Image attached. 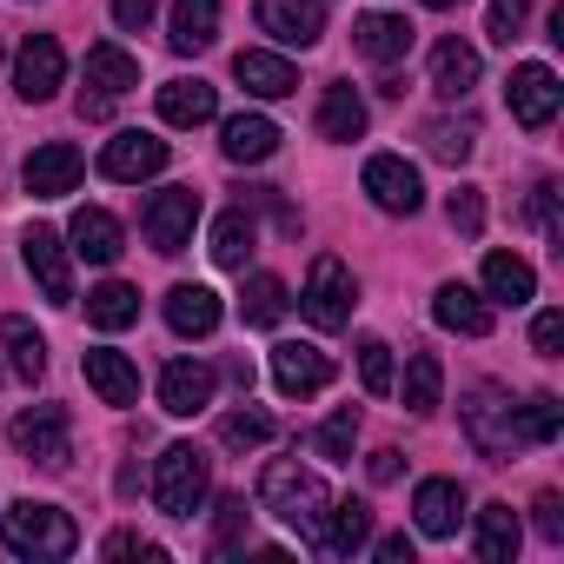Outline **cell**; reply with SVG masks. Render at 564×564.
<instances>
[{
	"label": "cell",
	"instance_id": "cell-5",
	"mask_svg": "<svg viewBox=\"0 0 564 564\" xmlns=\"http://www.w3.org/2000/svg\"><path fill=\"white\" fill-rule=\"evenodd\" d=\"M352 306H359V286H352V265L339 252H319L313 272H306V293H300V313L319 326V333H339L352 326Z\"/></svg>",
	"mask_w": 564,
	"mask_h": 564
},
{
	"label": "cell",
	"instance_id": "cell-9",
	"mask_svg": "<svg viewBox=\"0 0 564 564\" xmlns=\"http://www.w3.org/2000/svg\"><path fill=\"white\" fill-rule=\"evenodd\" d=\"M21 259L34 272V286L54 300V306H74V265H67V239L54 226H28L21 232Z\"/></svg>",
	"mask_w": 564,
	"mask_h": 564
},
{
	"label": "cell",
	"instance_id": "cell-45",
	"mask_svg": "<svg viewBox=\"0 0 564 564\" xmlns=\"http://www.w3.org/2000/svg\"><path fill=\"white\" fill-rule=\"evenodd\" d=\"M524 21H531V0H491V21H485V34H491L498 47H511V41L524 34Z\"/></svg>",
	"mask_w": 564,
	"mask_h": 564
},
{
	"label": "cell",
	"instance_id": "cell-33",
	"mask_svg": "<svg viewBox=\"0 0 564 564\" xmlns=\"http://www.w3.org/2000/svg\"><path fill=\"white\" fill-rule=\"evenodd\" d=\"M319 133H326V140H359V133H366V100L333 80V87L319 94Z\"/></svg>",
	"mask_w": 564,
	"mask_h": 564
},
{
	"label": "cell",
	"instance_id": "cell-17",
	"mask_svg": "<svg viewBox=\"0 0 564 564\" xmlns=\"http://www.w3.org/2000/svg\"><path fill=\"white\" fill-rule=\"evenodd\" d=\"M67 239H74L67 252H74V259H87V265H113V259L127 252V246H120L127 232H120V219H113L107 206H80V213L67 219Z\"/></svg>",
	"mask_w": 564,
	"mask_h": 564
},
{
	"label": "cell",
	"instance_id": "cell-1",
	"mask_svg": "<svg viewBox=\"0 0 564 564\" xmlns=\"http://www.w3.org/2000/svg\"><path fill=\"white\" fill-rule=\"evenodd\" d=\"M259 505H265L279 524H293L306 544L319 538V524H326V511H333L326 478H319V471H306L300 458H272V465L259 471Z\"/></svg>",
	"mask_w": 564,
	"mask_h": 564
},
{
	"label": "cell",
	"instance_id": "cell-28",
	"mask_svg": "<svg viewBox=\"0 0 564 564\" xmlns=\"http://www.w3.org/2000/svg\"><path fill=\"white\" fill-rule=\"evenodd\" d=\"M219 113V94L206 80H166L160 87V120L166 127H206Z\"/></svg>",
	"mask_w": 564,
	"mask_h": 564
},
{
	"label": "cell",
	"instance_id": "cell-10",
	"mask_svg": "<svg viewBox=\"0 0 564 564\" xmlns=\"http://www.w3.org/2000/svg\"><path fill=\"white\" fill-rule=\"evenodd\" d=\"M366 193L379 213H419L425 206V180L405 153H372L366 160Z\"/></svg>",
	"mask_w": 564,
	"mask_h": 564
},
{
	"label": "cell",
	"instance_id": "cell-8",
	"mask_svg": "<svg viewBox=\"0 0 564 564\" xmlns=\"http://www.w3.org/2000/svg\"><path fill=\"white\" fill-rule=\"evenodd\" d=\"M557 100H564V87H557V74H551L544 61L511 67V80H505V107H511V120H518V127L544 133V127L557 120Z\"/></svg>",
	"mask_w": 564,
	"mask_h": 564
},
{
	"label": "cell",
	"instance_id": "cell-38",
	"mask_svg": "<svg viewBox=\"0 0 564 564\" xmlns=\"http://www.w3.org/2000/svg\"><path fill=\"white\" fill-rule=\"evenodd\" d=\"M518 425H524L531 445H551V438L564 432V405H557V392H531V399L518 405Z\"/></svg>",
	"mask_w": 564,
	"mask_h": 564
},
{
	"label": "cell",
	"instance_id": "cell-31",
	"mask_svg": "<svg viewBox=\"0 0 564 564\" xmlns=\"http://www.w3.org/2000/svg\"><path fill=\"white\" fill-rule=\"evenodd\" d=\"M252 246H259V226H252V213H246V206H232V213H219V219H213V259H219L226 272H246Z\"/></svg>",
	"mask_w": 564,
	"mask_h": 564
},
{
	"label": "cell",
	"instance_id": "cell-49",
	"mask_svg": "<svg viewBox=\"0 0 564 564\" xmlns=\"http://www.w3.org/2000/svg\"><path fill=\"white\" fill-rule=\"evenodd\" d=\"M153 14H160V0H113V21H120L127 34H147Z\"/></svg>",
	"mask_w": 564,
	"mask_h": 564
},
{
	"label": "cell",
	"instance_id": "cell-46",
	"mask_svg": "<svg viewBox=\"0 0 564 564\" xmlns=\"http://www.w3.org/2000/svg\"><path fill=\"white\" fill-rule=\"evenodd\" d=\"M246 524H252L246 498H219V518H213V551H232V544L246 538Z\"/></svg>",
	"mask_w": 564,
	"mask_h": 564
},
{
	"label": "cell",
	"instance_id": "cell-32",
	"mask_svg": "<svg viewBox=\"0 0 564 564\" xmlns=\"http://www.w3.org/2000/svg\"><path fill=\"white\" fill-rule=\"evenodd\" d=\"M87 319H94L100 333H127V326L140 319V293L127 286V279H107V286L87 293Z\"/></svg>",
	"mask_w": 564,
	"mask_h": 564
},
{
	"label": "cell",
	"instance_id": "cell-44",
	"mask_svg": "<svg viewBox=\"0 0 564 564\" xmlns=\"http://www.w3.org/2000/svg\"><path fill=\"white\" fill-rule=\"evenodd\" d=\"M445 219H452L465 239H478V232H485V193H478V186H458V193L445 199Z\"/></svg>",
	"mask_w": 564,
	"mask_h": 564
},
{
	"label": "cell",
	"instance_id": "cell-18",
	"mask_svg": "<svg viewBox=\"0 0 564 564\" xmlns=\"http://www.w3.org/2000/svg\"><path fill=\"white\" fill-rule=\"evenodd\" d=\"M412 518H419L425 538H452L458 518H465V485H458V478H425V485L412 491Z\"/></svg>",
	"mask_w": 564,
	"mask_h": 564
},
{
	"label": "cell",
	"instance_id": "cell-36",
	"mask_svg": "<svg viewBox=\"0 0 564 564\" xmlns=\"http://www.w3.org/2000/svg\"><path fill=\"white\" fill-rule=\"evenodd\" d=\"M239 313H246V326H279L286 319V286L272 272H252L246 293H239Z\"/></svg>",
	"mask_w": 564,
	"mask_h": 564
},
{
	"label": "cell",
	"instance_id": "cell-7",
	"mask_svg": "<svg viewBox=\"0 0 564 564\" xmlns=\"http://www.w3.org/2000/svg\"><path fill=\"white\" fill-rule=\"evenodd\" d=\"M193 226H199V193L193 186H166L140 213V232H147L153 252H186L193 246Z\"/></svg>",
	"mask_w": 564,
	"mask_h": 564
},
{
	"label": "cell",
	"instance_id": "cell-39",
	"mask_svg": "<svg viewBox=\"0 0 564 564\" xmlns=\"http://www.w3.org/2000/svg\"><path fill=\"white\" fill-rule=\"evenodd\" d=\"M425 140H432V153H438L445 166H465L471 147H478V127H471V120H432Z\"/></svg>",
	"mask_w": 564,
	"mask_h": 564
},
{
	"label": "cell",
	"instance_id": "cell-47",
	"mask_svg": "<svg viewBox=\"0 0 564 564\" xmlns=\"http://www.w3.org/2000/svg\"><path fill=\"white\" fill-rule=\"evenodd\" d=\"M557 346H564V313L551 306V313L531 319V352H538V359H557Z\"/></svg>",
	"mask_w": 564,
	"mask_h": 564
},
{
	"label": "cell",
	"instance_id": "cell-52",
	"mask_svg": "<svg viewBox=\"0 0 564 564\" xmlns=\"http://www.w3.org/2000/svg\"><path fill=\"white\" fill-rule=\"evenodd\" d=\"M379 564H412V538H405V531L379 538Z\"/></svg>",
	"mask_w": 564,
	"mask_h": 564
},
{
	"label": "cell",
	"instance_id": "cell-24",
	"mask_svg": "<svg viewBox=\"0 0 564 564\" xmlns=\"http://www.w3.org/2000/svg\"><path fill=\"white\" fill-rule=\"evenodd\" d=\"M80 366H87V386H94L107 405H133V399H140V366H133L127 352H107V346H94Z\"/></svg>",
	"mask_w": 564,
	"mask_h": 564
},
{
	"label": "cell",
	"instance_id": "cell-21",
	"mask_svg": "<svg viewBox=\"0 0 564 564\" xmlns=\"http://www.w3.org/2000/svg\"><path fill=\"white\" fill-rule=\"evenodd\" d=\"M219 153H226L232 166H259V160L279 153V127H272L265 113H232V120L219 127Z\"/></svg>",
	"mask_w": 564,
	"mask_h": 564
},
{
	"label": "cell",
	"instance_id": "cell-23",
	"mask_svg": "<svg viewBox=\"0 0 564 564\" xmlns=\"http://www.w3.org/2000/svg\"><path fill=\"white\" fill-rule=\"evenodd\" d=\"M432 319H438L445 333H465V339H485V333H491V306H485L471 286H458V279H445V286H438Z\"/></svg>",
	"mask_w": 564,
	"mask_h": 564
},
{
	"label": "cell",
	"instance_id": "cell-54",
	"mask_svg": "<svg viewBox=\"0 0 564 564\" xmlns=\"http://www.w3.org/2000/svg\"><path fill=\"white\" fill-rule=\"evenodd\" d=\"M425 8H438V14H445V8H458V0H425Z\"/></svg>",
	"mask_w": 564,
	"mask_h": 564
},
{
	"label": "cell",
	"instance_id": "cell-27",
	"mask_svg": "<svg viewBox=\"0 0 564 564\" xmlns=\"http://www.w3.org/2000/svg\"><path fill=\"white\" fill-rule=\"evenodd\" d=\"M166 326H173L180 339H206V333L219 326V293H213V286H173V293H166Z\"/></svg>",
	"mask_w": 564,
	"mask_h": 564
},
{
	"label": "cell",
	"instance_id": "cell-13",
	"mask_svg": "<svg viewBox=\"0 0 564 564\" xmlns=\"http://www.w3.org/2000/svg\"><path fill=\"white\" fill-rule=\"evenodd\" d=\"M61 80H67V54H61V41H54V34H28V47H21V61H14V94L41 107V100L61 94Z\"/></svg>",
	"mask_w": 564,
	"mask_h": 564
},
{
	"label": "cell",
	"instance_id": "cell-29",
	"mask_svg": "<svg viewBox=\"0 0 564 564\" xmlns=\"http://www.w3.org/2000/svg\"><path fill=\"white\" fill-rule=\"evenodd\" d=\"M485 293H491L498 306H524V300H538V272H531V259H518V252H491V259H485Z\"/></svg>",
	"mask_w": 564,
	"mask_h": 564
},
{
	"label": "cell",
	"instance_id": "cell-12",
	"mask_svg": "<svg viewBox=\"0 0 564 564\" xmlns=\"http://www.w3.org/2000/svg\"><path fill=\"white\" fill-rule=\"evenodd\" d=\"M272 386L286 392V399H313L333 386V359L319 346H300V339H279L272 346Z\"/></svg>",
	"mask_w": 564,
	"mask_h": 564
},
{
	"label": "cell",
	"instance_id": "cell-43",
	"mask_svg": "<svg viewBox=\"0 0 564 564\" xmlns=\"http://www.w3.org/2000/svg\"><path fill=\"white\" fill-rule=\"evenodd\" d=\"M531 219H538V232L564 252V219H557V180H538L531 186Z\"/></svg>",
	"mask_w": 564,
	"mask_h": 564
},
{
	"label": "cell",
	"instance_id": "cell-25",
	"mask_svg": "<svg viewBox=\"0 0 564 564\" xmlns=\"http://www.w3.org/2000/svg\"><path fill=\"white\" fill-rule=\"evenodd\" d=\"M219 41V0H180L166 21V47L173 54H206Z\"/></svg>",
	"mask_w": 564,
	"mask_h": 564
},
{
	"label": "cell",
	"instance_id": "cell-48",
	"mask_svg": "<svg viewBox=\"0 0 564 564\" xmlns=\"http://www.w3.org/2000/svg\"><path fill=\"white\" fill-rule=\"evenodd\" d=\"M531 511H538V538H544V544H564V498H557V491H538Z\"/></svg>",
	"mask_w": 564,
	"mask_h": 564
},
{
	"label": "cell",
	"instance_id": "cell-4",
	"mask_svg": "<svg viewBox=\"0 0 564 564\" xmlns=\"http://www.w3.org/2000/svg\"><path fill=\"white\" fill-rule=\"evenodd\" d=\"M213 491V471H206V452L199 445H166L160 465H153V505L166 518H193Z\"/></svg>",
	"mask_w": 564,
	"mask_h": 564
},
{
	"label": "cell",
	"instance_id": "cell-50",
	"mask_svg": "<svg viewBox=\"0 0 564 564\" xmlns=\"http://www.w3.org/2000/svg\"><path fill=\"white\" fill-rule=\"evenodd\" d=\"M100 551H107V557H166V551H160L153 538H140V531H113Z\"/></svg>",
	"mask_w": 564,
	"mask_h": 564
},
{
	"label": "cell",
	"instance_id": "cell-41",
	"mask_svg": "<svg viewBox=\"0 0 564 564\" xmlns=\"http://www.w3.org/2000/svg\"><path fill=\"white\" fill-rule=\"evenodd\" d=\"M313 445H319V458L346 465V458H352V445H359V412H352V405H339V412L319 425V438H313Z\"/></svg>",
	"mask_w": 564,
	"mask_h": 564
},
{
	"label": "cell",
	"instance_id": "cell-2",
	"mask_svg": "<svg viewBox=\"0 0 564 564\" xmlns=\"http://www.w3.org/2000/svg\"><path fill=\"white\" fill-rule=\"evenodd\" d=\"M458 425H465V445H471L478 458H491V465H505L511 452H524V445H531L505 386H471V392H465V405H458Z\"/></svg>",
	"mask_w": 564,
	"mask_h": 564
},
{
	"label": "cell",
	"instance_id": "cell-37",
	"mask_svg": "<svg viewBox=\"0 0 564 564\" xmlns=\"http://www.w3.org/2000/svg\"><path fill=\"white\" fill-rule=\"evenodd\" d=\"M0 339H8V352H14V372H21L28 386L47 372V339H41L28 319H0Z\"/></svg>",
	"mask_w": 564,
	"mask_h": 564
},
{
	"label": "cell",
	"instance_id": "cell-53",
	"mask_svg": "<svg viewBox=\"0 0 564 564\" xmlns=\"http://www.w3.org/2000/svg\"><path fill=\"white\" fill-rule=\"evenodd\" d=\"M226 379H232L239 392H252V366H246V359H226Z\"/></svg>",
	"mask_w": 564,
	"mask_h": 564
},
{
	"label": "cell",
	"instance_id": "cell-19",
	"mask_svg": "<svg viewBox=\"0 0 564 564\" xmlns=\"http://www.w3.org/2000/svg\"><path fill=\"white\" fill-rule=\"evenodd\" d=\"M366 544H372V505H366V498L333 505L326 524H319V538H313V551H326V557H352V551H366Z\"/></svg>",
	"mask_w": 564,
	"mask_h": 564
},
{
	"label": "cell",
	"instance_id": "cell-42",
	"mask_svg": "<svg viewBox=\"0 0 564 564\" xmlns=\"http://www.w3.org/2000/svg\"><path fill=\"white\" fill-rule=\"evenodd\" d=\"M359 379H366V392H372V399H386V392H392V346H386V339H372V333L359 339Z\"/></svg>",
	"mask_w": 564,
	"mask_h": 564
},
{
	"label": "cell",
	"instance_id": "cell-3",
	"mask_svg": "<svg viewBox=\"0 0 564 564\" xmlns=\"http://www.w3.org/2000/svg\"><path fill=\"white\" fill-rule=\"evenodd\" d=\"M0 538H8V551H14V557H34V564H47V557H74V544H80V524H74L61 505L21 498V505H8V511H0Z\"/></svg>",
	"mask_w": 564,
	"mask_h": 564
},
{
	"label": "cell",
	"instance_id": "cell-11",
	"mask_svg": "<svg viewBox=\"0 0 564 564\" xmlns=\"http://www.w3.org/2000/svg\"><path fill=\"white\" fill-rule=\"evenodd\" d=\"M252 21L279 47H313L326 34V8H319V0H252Z\"/></svg>",
	"mask_w": 564,
	"mask_h": 564
},
{
	"label": "cell",
	"instance_id": "cell-22",
	"mask_svg": "<svg viewBox=\"0 0 564 564\" xmlns=\"http://www.w3.org/2000/svg\"><path fill=\"white\" fill-rule=\"evenodd\" d=\"M352 47H359L366 61L392 67V61L412 54V21H399V14H359V21H352Z\"/></svg>",
	"mask_w": 564,
	"mask_h": 564
},
{
	"label": "cell",
	"instance_id": "cell-51",
	"mask_svg": "<svg viewBox=\"0 0 564 564\" xmlns=\"http://www.w3.org/2000/svg\"><path fill=\"white\" fill-rule=\"evenodd\" d=\"M366 471H372V485H392V478H399V452H392V445H379V452L366 458Z\"/></svg>",
	"mask_w": 564,
	"mask_h": 564
},
{
	"label": "cell",
	"instance_id": "cell-14",
	"mask_svg": "<svg viewBox=\"0 0 564 564\" xmlns=\"http://www.w3.org/2000/svg\"><path fill=\"white\" fill-rule=\"evenodd\" d=\"M166 166V140L160 133H140V127H127V133H113L107 147H100V173L107 180H120V186H133V180H153Z\"/></svg>",
	"mask_w": 564,
	"mask_h": 564
},
{
	"label": "cell",
	"instance_id": "cell-15",
	"mask_svg": "<svg viewBox=\"0 0 564 564\" xmlns=\"http://www.w3.org/2000/svg\"><path fill=\"white\" fill-rule=\"evenodd\" d=\"M80 173H87L80 147H67V140H47V147H34V153H28V173H21V186H28L34 199H61V193H74V186H80Z\"/></svg>",
	"mask_w": 564,
	"mask_h": 564
},
{
	"label": "cell",
	"instance_id": "cell-40",
	"mask_svg": "<svg viewBox=\"0 0 564 564\" xmlns=\"http://www.w3.org/2000/svg\"><path fill=\"white\" fill-rule=\"evenodd\" d=\"M265 438H272V419H265L259 405L219 419V445H232V452H252V445H265Z\"/></svg>",
	"mask_w": 564,
	"mask_h": 564
},
{
	"label": "cell",
	"instance_id": "cell-34",
	"mask_svg": "<svg viewBox=\"0 0 564 564\" xmlns=\"http://www.w3.org/2000/svg\"><path fill=\"white\" fill-rule=\"evenodd\" d=\"M438 392H445V366H438V352H412V359H405V412L432 419V412H438Z\"/></svg>",
	"mask_w": 564,
	"mask_h": 564
},
{
	"label": "cell",
	"instance_id": "cell-26",
	"mask_svg": "<svg viewBox=\"0 0 564 564\" xmlns=\"http://www.w3.org/2000/svg\"><path fill=\"white\" fill-rule=\"evenodd\" d=\"M87 87H94L100 100H120V94H133V87H140V61H133L127 47L100 41V47H87Z\"/></svg>",
	"mask_w": 564,
	"mask_h": 564
},
{
	"label": "cell",
	"instance_id": "cell-16",
	"mask_svg": "<svg viewBox=\"0 0 564 564\" xmlns=\"http://www.w3.org/2000/svg\"><path fill=\"white\" fill-rule=\"evenodd\" d=\"M213 386H219L213 366H199V359H173V366L160 372V412H173V419H199V412L213 405Z\"/></svg>",
	"mask_w": 564,
	"mask_h": 564
},
{
	"label": "cell",
	"instance_id": "cell-20",
	"mask_svg": "<svg viewBox=\"0 0 564 564\" xmlns=\"http://www.w3.org/2000/svg\"><path fill=\"white\" fill-rule=\"evenodd\" d=\"M232 74H239V87L259 94V100H286V94H300V67L279 61V54H259V47L232 54Z\"/></svg>",
	"mask_w": 564,
	"mask_h": 564
},
{
	"label": "cell",
	"instance_id": "cell-30",
	"mask_svg": "<svg viewBox=\"0 0 564 564\" xmlns=\"http://www.w3.org/2000/svg\"><path fill=\"white\" fill-rule=\"evenodd\" d=\"M432 87H438L445 100H465V94L478 87V47L438 41V47H432Z\"/></svg>",
	"mask_w": 564,
	"mask_h": 564
},
{
	"label": "cell",
	"instance_id": "cell-6",
	"mask_svg": "<svg viewBox=\"0 0 564 564\" xmlns=\"http://www.w3.org/2000/svg\"><path fill=\"white\" fill-rule=\"evenodd\" d=\"M8 438H14L21 458H34V465H47V471H67V458H74L67 405H28V412L8 425Z\"/></svg>",
	"mask_w": 564,
	"mask_h": 564
},
{
	"label": "cell",
	"instance_id": "cell-35",
	"mask_svg": "<svg viewBox=\"0 0 564 564\" xmlns=\"http://www.w3.org/2000/svg\"><path fill=\"white\" fill-rule=\"evenodd\" d=\"M478 557L485 564H511L518 557V511L511 505H485L478 511Z\"/></svg>",
	"mask_w": 564,
	"mask_h": 564
}]
</instances>
